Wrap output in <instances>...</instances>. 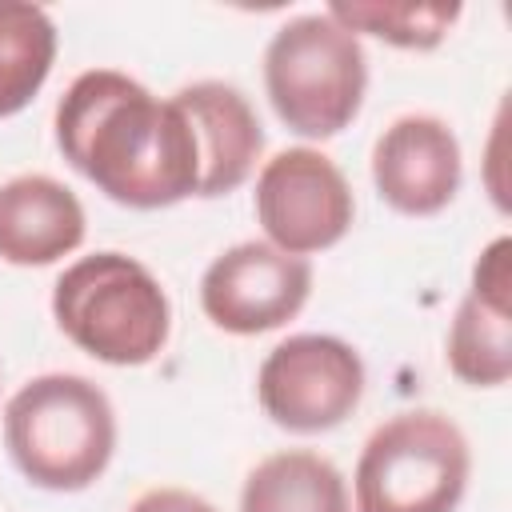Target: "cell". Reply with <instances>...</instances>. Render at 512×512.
I'll return each mask as SVG.
<instances>
[{"label":"cell","mask_w":512,"mask_h":512,"mask_svg":"<svg viewBox=\"0 0 512 512\" xmlns=\"http://www.w3.org/2000/svg\"><path fill=\"white\" fill-rule=\"evenodd\" d=\"M4 444L36 488L80 492L104 476L116 452V412L92 380L48 372L8 400Z\"/></svg>","instance_id":"2"},{"label":"cell","mask_w":512,"mask_h":512,"mask_svg":"<svg viewBox=\"0 0 512 512\" xmlns=\"http://www.w3.org/2000/svg\"><path fill=\"white\" fill-rule=\"evenodd\" d=\"M52 316L80 352L116 368L148 364L172 328L160 280L124 252H96L64 268L52 292Z\"/></svg>","instance_id":"3"},{"label":"cell","mask_w":512,"mask_h":512,"mask_svg":"<svg viewBox=\"0 0 512 512\" xmlns=\"http://www.w3.org/2000/svg\"><path fill=\"white\" fill-rule=\"evenodd\" d=\"M128 512H216V508L184 488H152V492L136 496Z\"/></svg>","instance_id":"16"},{"label":"cell","mask_w":512,"mask_h":512,"mask_svg":"<svg viewBox=\"0 0 512 512\" xmlns=\"http://www.w3.org/2000/svg\"><path fill=\"white\" fill-rule=\"evenodd\" d=\"M264 88L292 132L324 140L356 120L368 88V60L360 40L328 12L296 16L276 28L264 52Z\"/></svg>","instance_id":"4"},{"label":"cell","mask_w":512,"mask_h":512,"mask_svg":"<svg viewBox=\"0 0 512 512\" xmlns=\"http://www.w3.org/2000/svg\"><path fill=\"white\" fill-rule=\"evenodd\" d=\"M56 60V28L44 8L0 0V120L16 116L44 88Z\"/></svg>","instance_id":"13"},{"label":"cell","mask_w":512,"mask_h":512,"mask_svg":"<svg viewBox=\"0 0 512 512\" xmlns=\"http://www.w3.org/2000/svg\"><path fill=\"white\" fill-rule=\"evenodd\" d=\"M328 16L344 24L352 36L368 32L380 36L396 48H436L448 28L460 20V4H380V0H360V4H332Z\"/></svg>","instance_id":"15"},{"label":"cell","mask_w":512,"mask_h":512,"mask_svg":"<svg viewBox=\"0 0 512 512\" xmlns=\"http://www.w3.org/2000/svg\"><path fill=\"white\" fill-rule=\"evenodd\" d=\"M240 512H352V500L336 464L296 448L276 452L248 472Z\"/></svg>","instance_id":"12"},{"label":"cell","mask_w":512,"mask_h":512,"mask_svg":"<svg viewBox=\"0 0 512 512\" xmlns=\"http://www.w3.org/2000/svg\"><path fill=\"white\" fill-rule=\"evenodd\" d=\"M172 104L184 112L192 140H196V160H200V184L196 196H228L236 192L264 148L260 120L244 92L220 80H200L188 84L172 96Z\"/></svg>","instance_id":"10"},{"label":"cell","mask_w":512,"mask_h":512,"mask_svg":"<svg viewBox=\"0 0 512 512\" xmlns=\"http://www.w3.org/2000/svg\"><path fill=\"white\" fill-rule=\"evenodd\" d=\"M84 240V208L52 176H16L0 184V260L32 268L56 264Z\"/></svg>","instance_id":"11"},{"label":"cell","mask_w":512,"mask_h":512,"mask_svg":"<svg viewBox=\"0 0 512 512\" xmlns=\"http://www.w3.org/2000/svg\"><path fill=\"white\" fill-rule=\"evenodd\" d=\"M352 212V188L324 152L284 148L256 176V220L288 256L332 248L352 228Z\"/></svg>","instance_id":"7"},{"label":"cell","mask_w":512,"mask_h":512,"mask_svg":"<svg viewBox=\"0 0 512 512\" xmlns=\"http://www.w3.org/2000/svg\"><path fill=\"white\" fill-rule=\"evenodd\" d=\"M308 292L312 264L260 240H244L220 252L200 280L204 316L236 336H256L288 324L304 308Z\"/></svg>","instance_id":"8"},{"label":"cell","mask_w":512,"mask_h":512,"mask_svg":"<svg viewBox=\"0 0 512 512\" xmlns=\"http://www.w3.org/2000/svg\"><path fill=\"white\" fill-rule=\"evenodd\" d=\"M376 192L404 216H432L460 188V144L436 116H400L372 148Z\"/></svg>","instance_id":"9"},{"label":"cell","mask_w":512,"mask_h":512,"mask_svg":"<svg viewBox=\"0 0 512 512\" xmlns=\"http://www.w3.org/2000/svg\"><path fill=\"white\" fill-rule=\"evenodd\" d=\"M56 144L76 172L128 208H168L200 184L184 112L112 68L72 80L56 108Z\"/></svg>","instance_id":"1"},{"label":"cell","mask_w":512,"mask_h":512,"mask_svg":"<svg viewBox=\"0 0 512 512\" xmlns=\"http://www.w3.org/2000/svg\"><path fill=\"white\" fill-rule=\"evenodd\" d=\"M448 368L472 388H496L512 376V308L508 300L468 292L448 332Z\"/></svg>","instance_id":"14"},{"label":"cell","mask_w":512,"mask_h":512,"mask_svg":"<svg viewBox=\"0 0 512 512\" xmlns=\"http://www.w3.org/2000/svg\"><path fill=\"white\" fill-rule=\"evenodd\" d=\"M256 396L276 428L312 436L344 424L364 396V364L352 344L336 336H288L276 344L256 376Z\"/></svg>","instance_id":"6"},{"label":"cell","mask_w":512,"mask_h":512,"mask_svg":"<svg viewBox=\"0 0 512 512\" xmlns=\"http://www.w3.org/2000/svg\"><path fill=\"white\" fill-rule=\"evenodd\" d=\"M468 468V440L448 416L400 412L360 452L356 512H452Z\"/></svg>","instance_id":"5"}]
</instances>
